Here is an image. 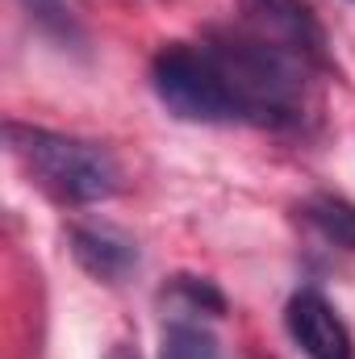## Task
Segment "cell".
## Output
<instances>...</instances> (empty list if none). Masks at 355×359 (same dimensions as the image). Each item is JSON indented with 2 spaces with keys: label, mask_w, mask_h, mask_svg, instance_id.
Segmentation results:
<instances>
[{
  "label": "cell",
  "mask_w": 355,
  "mask_h": 359,
  "mask_svg": "<svg viewBox=\"0 0 355 359\" xmlns=\"http://www.w3.org/2000/svg\"><path fill=\"white\" fill-rule=\"evenodd\" d=\"M243 29L272 42L276 50L309 63L314 72L326 67V34L305 0H239Z\"/></svg>",
  "instance_id": "obj_4"
},
{
  "label": "cell",
  "mask_w": 355,
  "mask_h": 359,
  "mask_svg": "<svg viewBox=\"0 0 355 359\" xmlns=\"http://www.w3.org/2000/svg\"><path fill=\"white\" fill-rule=\"evenodd\" d=\"M284 326H288L293 343L309 359H355L351 330L343 326V318L335 313V305L322 292H314V288H301L288 301Z\"/></svg>",
  "instance_id": "obj_5"
},
{
  "label": "cell",
  "mask_w": 355,
  "mask_h": 359,
  "mask_svg": "<svg viewBox=\"0 0 355 359\" xmlns=\"http://www.w3.org/2000/svg\"><path fill=\"white\" fill-rule=\"evenodd\" d=\"M109 359H138V355H134L130 347H113V351H109Z\"/></svg>",
  "instance_id": "obj_11"
},
{
  "label": "cell",
  "mask_w": 355,
  "mask_h": 359,
  "mask_svg": "<svg viewBox=\"0 0 355 359\" xmlns=\"http://www.w3.org/2000/svg\"><path fill=\"white\" fill-rule=\"evenodd\" d=\"M4 142H8V155L21 163V172L46 196H55L63 205L109 201L121 184L113 155L96 142L55 134V130H42V126H21V121L4 126Z\"/></svg>",
  "instance_id": "obj_2"
},
{
  "label": "cell",
  "mask_w": 355,
  "mask_h": 359,
  "mask_svg": "<svg viewBox=\"0 0 355 359\" xmlns=\"http://www.w3.org/2000/svg\"><path fill=\"white\" fill-rule=\"evenodd\" d=\"M67 238H72L76 264L88 276L105 280V284H117V280H126L130 271L138 268V247L126 234L109 230V226H72Z\"/></svg>",
  "instance_id": "obj_6"
},
{
  "label": "cell",
  "mask_w": 355,
  "mask_h": 359,
  "mask_svg": "<svg viewBox=\"0 0 355 359\" xmlns=\"http://www.w3.org/2000/svg\"><path fill=\"white\" fill-rule=\"evenodd\" d=\"M29 8V17L46 29V34H59V38H76V21L67 13L63 0H21Z\"/></svg>",
  "instance_id": "obj_10"
},
{
  "label": "cell",
  "mask_w": 355,
  "mask_h": 359,
  "mask_svg": "<svg viewBox=\"0 0 355 359\" xmlns=\"http://www.w3.org/2000/svg\"><path fill=\"white\" fill-rule=\"evenodd\" d=\"M159 359H222V347L205 326L176 318L159 339Z\"/></svg>",
  "instance_id": "obj_9"
},
{
  "label": "cell",
  "mask_w": 355,
  "mask_h": 359,
  "mask_svg": "<svg viewBox=\"0 0 355 359\" xmlns=\"http://www.w3.org/2000/svg\"><path fill=\"white\" fill-rule=\"evenodd\" d=\"M159 301L176 313L180 322H192L196 313H205V318H222L226 313V297L205 276H172Z\"/></svg>",
  "instance_id": "obj_7"
},
{
  "label": "cell",
  "mask_w": 355,
  "mask_h": 359,
  "mask_svg": "<svg viewBox=\"0 0 355 359\" xmlns=\"http://www.w3.org/2000/svg\"><path fill=\"white\" fill-rule=\"evenodd\" d=\"M205 50L213 55L226 88L234 96L239 121L272 126V130L301 126V117L309 109V76H314L309 63L276 50L251 29L213 34L205 42Z\"/></svg>",
  "instance_id": "obj_1"
},
{
  "label": "cell",
  "mask_w": 355,
  "mask_h": 359,
  "mask_svg": "<svg viewBox=\"0 0 355 359\" xmlns=\"http://www.w3.org/2000/svg\"><path fill=\"white\" fill-rule=\"evenodd\" d=\"M151 84H155V96L184 121H205V126L239 121L234 96L226 88L213 55L205 50V42L201 46H188V42L163 46L151 63Z\"/></svg>",
  "instance_id": "obj_3"
},
{
  "label": "cell",
  "mask_w": 355,
  "mask_h": 359,
  "mask_svg": "<svg viewBox=\"0 0 355 359\" xmlns=\"http://www.w3.org/2000/svg\"><path fill=\"white\" fill-rule=\"evenodd\" d=\"M301 213H305V222H309L326 243H335V247H343V251H355V205L351 201L322 192V196H309Z\"/></svg>",
  "instance_id": "obj_8"
}]
</instances>
